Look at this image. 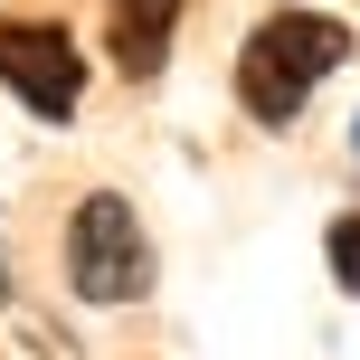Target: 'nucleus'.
I'll return each mask as SVG.
<instances>
[{"label": "nucleus", "instance_id": "obj_7", "mask_svg": "<svg viewBox=\"0 0 360 360\" xmlns=\"http://www.w3.org/2000/svg\"><path fill=\"white\" fill-rule=\"evenodd\" d=\"M351 152H360V124H351Z\"/></svg>", "mask_w": 360, "mask_h": 360}, {"label": "nucleus", "instance_id": "obj_5", "mask_svg": "<svg viewBox=\"0 0 360 360\" xmlns=\"http://www.w3.org/2000/svg\"><path fill=\"white\" fill-rule=\"evenodd\" d=\"M323 256H332V285H342V294H360V209H351V218H332Z\"/></svg>", "mask_w": 360, "mask_h": 360}, {"label": "nucleus", "instance_id": "obj_3", "mask_svg": "<svg viewBox=\"0 0 360 360\" xmlns=\"http://www.w3.org/2000/svg\"><path fill=\"white\" fill-rule=\"evenodd\" d=\"M0 86L38 114V124H67L86 105V57L57 19H0Z\"/></svg>", "mask_w": 360, "mask_h": 360}, {"label": "nucleus", "instance_id": "obj_1", "mask_svg": "<svg viewBox=\"0 0 360 360\" xmlns=\"http://www.w3.org/2000/svg\"><path fill=\"white\" fill-rule=\"evenodd\" d=\"M342 57H351V29H342V19L285 0V10H275L266 29H247V48H237V105H247L256 124L285 133L294 114L342 76Z\"/></svg>", "mask_w": 360, "mask_h": 360}, {"label": "nucleus", "instance_id": "obj_6", "mask_svg": "<svg viewBox=\"0 0 360 360\" xmlns=\"http://www.w3.org/2000/svg\"><path fill=\"white\" fill-rule=\"evenodd\" d=\"M0 304H10V247H0Z\"/></svg>", "mask_w": 360, "mask_h": 360}, {"label": "nucleus", "instance_id": "obj_2", "mask_svg": "<svg viewBox=\"0 0 360 360\" xmlns=\"http://www.w3.org/2000/svg\"><path fill=\"white\" fill-rule=\"evenodd\" d=\"M67 285L76 304H143L152 294V237L124 190H86L67 218Z\"/></svg>", "mask_w": 360, "mask_h": 360}, {"label": "nucleus", "instance_id": "obj_4", "mask_svg": "<svg viewBox=\"0 0 360 360\" xmlns=\"http://www.w3.org/2000/svg\"><path fill=\"white\" fill-rule=\"evenodd\" d=\"M180 10H190V0H105V48H114V67H124L133 86H152V76L171 67Z\"/></svg>", "mask_w": 360, "mask_h": 360}]
</instances>
